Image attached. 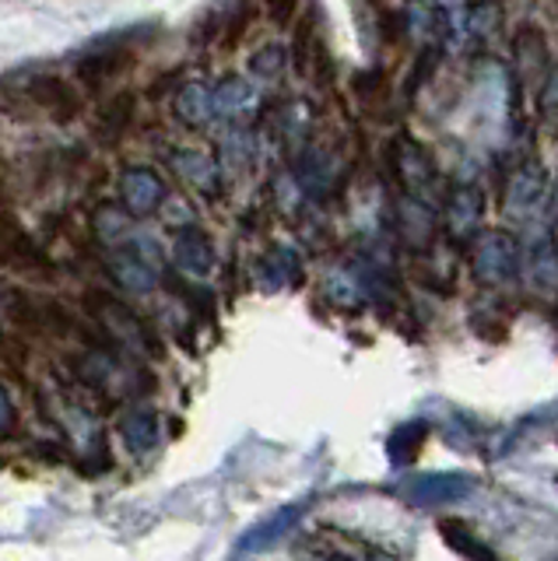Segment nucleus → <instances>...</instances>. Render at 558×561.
I'll return each mask as SVG.
<instances>
[{
    "label": "nucleus",
    "mask_w": 558,
    "mask_h": 561,
    "mask_svg": "<svg viewBox=\"0 0 558 561\" xmlns=\"http://www.w3.org/2000/svg\"><path fill=\"white\" fill-rule=\"evenodd\" d=\"M22 99L54 123H75L84 113V99L78 88L60 75H49V70H39L22 84Z\"/></svg>",
    "instance_id": "f257e3e1"
},
{
    "label": "nucleus",
    "mask_w": 558,
    "mask_h": 561,
    "mask_svg": "<svg viewBox=\"0 0 558 561\" xmlns=\"http://www.w3.org/2000/svg\"><path fill=\"white\" fill-rule=\"evenodd\" d=\"M470 478L467 473H425V478H418L408 484V499L414 505H453L470 495Z\"/></svg>",
    "instance_id": "f03ea898"
},
{
    "label": "nucleus",
    "mask_w": 558,
    "mask_h": 561,
    "mask_svg": "<svg viewBox=\"0 0 558 561\" xmlns=\"http://www.w3.org/2000/svg\"><path fill=\"white\" fill-rule=\"evenodd\" d=\"M134 110H137L134 92H119L102 105L99 116H95V137L102 140V145H116V140L124 137V130L134 123Z\"/></svg>",
    "instance_id": "7ed1b4c3"
},
{
    "label": "nucleus",
    "mask_w": 558,
    "mask_h": 561,
    "mask_svg": "<svg viewBox=\"0 0 558 561\" xmlns=\"http://www.w3.org/2000/svg\"><path fill=\"white\" fill-rule=\"evenodd\" d=\"M130 67H134V53L130 49H106V53H92V57H84L78 64V78L89 88H99V84L119 78Z\"/></svg>",
    "instance_id": "20e7f679"
},
{
    "label": "nucleus",
    "mask_w": 558,
    "mask_h": 561,
    "mask_svg": "<svg viewBox=\"0 0 558 561\" xmlns=\"http://www.w3.org/2000/svg\"><path fill=\"white\" fill-rule=\"evenodd\" d=\"M162 197H166V186H162V180L155 172H148V169L127 172L124 201H127V207L134 210V215H148V210H155L162 204Z\"/></svg>",
    "instance_id": "39448f33"
},
{
    "label": "nucleus",
    "mask_w": 558,
    "mask_h": 561,
    "mask_svg": "<svg viewBox=\"0 0 558 561\" xmlns=\"http://www.w3.org/2000/svg\"><path fill=\"white\" fill-rule=\"evenodd\" d=\"M299 519H303V508H299V505L277 508V513H274L271 519H264L260 526H253V530H250L247 537H242L239 548H242V551H264V548H271L274 540H282Z\"/></svg>",
    "instance_id": "423d86ee"
},
{
    "label": "nucleus",
    "mask_w": 558,
    "mask_h": 561,
    "mask_svg": "<svg viewBox=\"0 0 558 561\" xmlns=\"http://www.w3.org/2000/svg\"><path fill=\"white\" fill-rule=\"evenodd\" d=\"M425 438H429V425H422V421L400 425V428L390 435V443H387L390 460H394V463H411L414 456H418V449H422Z\"/></svg>",
    "instance_id": "0eeeda50"
},
{
    "label": "nucleus",
    "mask_w": 558,
    "mask_h": 561,
    "mask_svg": "<svg viewBox=\"0 0 558 561\" xmlns=\"http://www.w3.org/2000/svg\"><path fill=\"white\" fill-rule=\"evenodd\" d=\"M478 271L488 277V280H502V277H510L513 271V242H505V239H492L481 250L478 256Z\"/></svg>",
    "instance_id": "6e6552de"
},
{
    "label": "nucleus",
    "mask_w": 558,
    "mask_h": 561,
    "mask_svg": "<svg viewBox=\"0 0 558 561\" xmlns=\"http://www.w3.org/2000/svg\"><path fill=\"white\" fill-rule=\"evenodd\" d=\"M124 443L134 449V453H145L159 443V421H155L151 411H137L124 421Z\"/></svg>",
    "instance_id": "1a4fd4ad"
},
{
    "label": "nucleus",
    "mask_w": 558,
    "mask_h": 561,
    "mask_svg": "<svg viewBox=\"0 0 558 561\" xmlns=\"http://www.w3.org/2000/svg\"><path fill=\"white\" fill-rule=\"evenodd\" d=\"M176 256H180V263L186 271H207L212 267V245H207V239H201V236H180V242H176Z\"/></svg>",
    "instance_id": "9d476101"
},
{
    "label": "nucleus",
    "mask_w": 558,
    "mask_h": 561,
    "mask_svg": "<svg viewBox=\"0 0 558 561\" xmlns=\"http://www.w3.org/2000/svg\"><path fill=\"white\" fill-rule=\"evenodd\" d=\"M443 534L449 540V548H457L460 554L467 558H475V561H496V554L485 548V543H478L475 537H467L460 526H453V523H443Z\"/></svg>",
    "instance_id": "9b49d317"
},
{
    "label": "nucleus",
    "mask_w": 558,
    "mask_h": 561,
    "mask_svg": "<svg viewBox=\"0 0 558 561\" xmlns=\"http://www.w3.org/2000/svg\"><path fill=\"white\" fill-rule=\"evenodd\" d=\"M116 280L124 288H134V291H148L151 288V280L155 274L145 267V263H134V256H124L116 263Z\"/></svg>",
    "instance_id": "f8f14e48"
},
{
    "label": "nucleus",
    "mask_w": 558,
    "mask_h": 561,
    "mask_svg": "<svg viewBox=\"0 0 558 561\" xmlns=\"http://www.w3.org/2000/svg\"><path fill=\"white\" fill-rule=\"evenodd\" d=\"M312 14H306L303 22H299V28H295V43H292V57H295V70L299 75H306L309 70V57H312Z\"/></svg>",
    "instance_id": "ddd939ff"
},
{
    "label": "nucleus",
    "mask_w": 558,
    "mask_h": 561,
    "mask_svg": "<svg viewBox=\"0 0 558 561\" xmlns=\"http://www.w3.org/2000/svg\"><path fill=\"white\" fill-rule=\"evenodd\" d=\"M299 4L303 0H264V8H267V18L277 25V28H285L292 18H295V11H299Z\"/></svg>",
    "instance_id": "4468645a"
},
{
    "label": "nucleus",
    "mask_w": 558,
    "mask_h": 561,
    "mask_svg": "<svg viewBox=\"0 0 558 561\" xmlns=\"http://www.w3.org/2000/svg\"><path fill=\"white\" fill-rule=\"evenodd\" d=\"M14 425V408H11V400L4 393V386H0V432H8Z\"/></svg>",
    "instance_id": "2eb2a0df"
},
{
    "label": "nucleus",
    "mask_w": 558,
    "mask_h": 561,
    "mask_svg": "<svg viewBox=\"0 0 558 561\" xmlns=\"http://www.w3.org/2000/svg\"><path fill=\"white\" fill-rule=\"evenodd\" d=\"M0 344H4V330H0Z\"/></svg>",
    "instance_id": "dca6fc26"
}]
</instances>
